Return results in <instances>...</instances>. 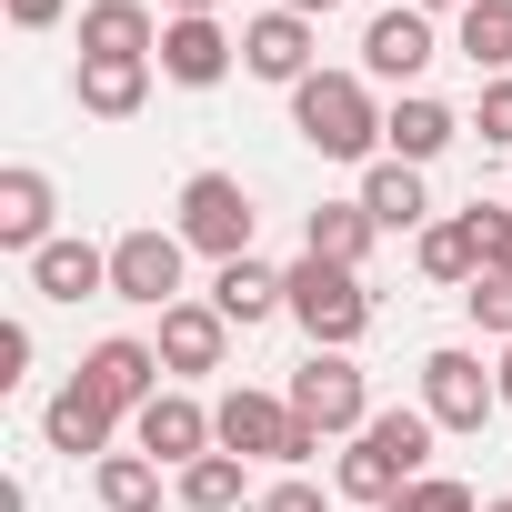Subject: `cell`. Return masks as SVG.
I'll list each match as a JSON object with an SVG mask.
<instances>
[{"instance_id":"836d02e7","label":"cell","mask_w":512,"mask_h":512,"mask_svg":"<svg viewBox=\"0 0 512 512\" xmlns=\"http://www.w3.org/2000/svg\"><path fill=\"white\" fill-rule=\"evenodd\" d=\"M171 21H221V0H161Z\"/></svg>"},{"instance_id":"5bb4252c","label":"cell","mask_w":512,"mask_h":512,"mask_svg":"<svg viewBox=\"0 0 512 512\" xmlns=\"http://www.w3.org/2000/svg\"><path fill=\"white\" fill-rule=\"evenodd\" d=\"M151 352H161V372H171V382H201V372H221V352H231V322H221L211 302H171Z\"/></svg>"},{"instance_id":"277c9868","label":"cell","mask_w":512,"mask_h":512,"mask_svg":"<svg viewBox=\"0 0 512 512\" xmlns=\"http://www.w3.org/2000/svg\"><path fill=\"white\" fill-rule=\"evenodd\" d=\"M251 221H262V211H251V191H241L231 171H191L181 201H171V231H181L191 251H211V262H241V251H251Z\"/></svg>"},{"instance_id":"cb8c5ba5","label":"cell","mask_w":512,"mask_h":512,"mask_svg":"<svg viewBox=\"0 0 512 512\" xmlns=\"http://www.w3.org/2000/svg\"><path fill=\"white\" fill-rule=\"evenodd\" d=\"M171 492H181V512H241V502H262V492H251V462H241V452H201Z\"/></svg>"},{"instance_id":"8992f818","label":"cell","mask_w":512,"mask_h":512,"mask_svg":"<svg viewBox=\"0 0 512 512\" xmlns=\"http://www.w3.org/2000/svg\"><path fill=\"white\" fill-rule=\"evenodd\" d=\"M181 262H191V241H181V231H161V221L121 231V241H111V302H141V312L191 302V292H181Z\"/></svg>"},{"instance_id":"5b68a950","label":"cell","mask_w":512,"mask_h":512,"mask_svg":"<svg viewBox=\"0 0 512 512\" xmlns=\"http://www.w3.org/2000/svg\"><path fill=\"white\" fill-rule=\"evenodd\" d=\"M282 402H292L322 442H352V432L372 422V382H362V362H352V352H312V362L292 372V392H282Z\"/></svg>"},{"instance_id":"d6a6232c","label":"cell","mask_w":512,"mask_h":512,"mask_svg":"<svg viewBox=\"0 0 512 512\" xmlns=\"http://www.w3.org/2000/svg\"><path fill=\"white\" fill-rule=\"evenodd\" d=\"M0 11H11V31H61L71 0H0Z\"/></svg>"},{"instance_id":"f546056e","label":"cell","mask_w":512,"mask_h":512,"mask_svg":"<svg viewBox=\"0 0 512 512\" xmlns=\"http://www.w3.org/2000/svg\"><path fill=\"white\" fill-rule=\"evenodd\" d=\"M472 231H482V272L512 282V211H502V201H472Z\"/></svg>"},{"instance_id":"f1b7e54d","label":"cell","mask_w":512,"mask_h":512,"mask_svg":"<svg viewBox=\"0 0 512 512\" xmlns=\"http://www.w3.org/2000/svg\"><path fill=\"white\" fill-rule=\"evenodd\" d=\"M472 131H482V151H512V71H502V81H482V101H472Z\"/></svg>"},{"instance_id":"30bf717a","label":"cell","mask_w":512,"mask_h":512,"mask_svg":"<svg viewBox=\"0 0 512 512\" xmlns=\"http://www.w3.org/2000/svg\"><path fill=\"white\" fill-rule=\"evenodd\" d=\"M432 61H442L432 11H412V0H402V11H372V21H362V71H372V81H402V91H412Z\"/></svg>"},{"instance_id":"8d00e7d4","label":"cell","mask_w":512,"mask_h":512,"mask_svg":"<svg viewBox=\"0 0 512 512\" xmlns=\"http://www.w3.org/2000/svg\"><path fill=\"white\" fill-rule=\"evenodd\" d=\"M412 11H472V0H412Z\"/></svg>"},{"instance_id":"4dcf8cb0","label":"cell","mask_w":512,"mask_h":512,"mask_svg":"<svg viewBox=\"0 0 512 512\" xmlns=\"http://www.w3.org/2000/svg\"><path fill=\"white\" fill-rule=\"evenodd\" d=\"M332 502H342V492H322V482H302V472H282V482H272L262 502H251V512H332Z\"/></svg>"},{"instance_id":"4316f807","label":"cell","mask_w":512,"mask_h":512,"mask_svg":"<svg viewBox=\"0 0 512 512\" xmlns=\"http://www.w3.org/2000/svg\"><path fill=\"white\" fill-rule=\"evenodd\" d=\"M382 512H482V502H472V482H452V472H422V482H402Z\"/></svg>"},{"instance_id":"8fae6325","label":"cell","mask_w":512,"mask_h":512,"mask_svg":"<svg viewBox=\"0 0 512 512\" xmlns=\"http://www.w3.org/2000/svg\"><path fill=\"white\" fill-rule=\"evenodd\" d=\"M131 442H141L151 462H171V472H191L201 452H221L211 402H191V392H151V402H141V422H131Z\"/></svg>"},{"instance_id":"ffe728a7","label":"cell","mask_w":512,"mask_h":512,"mask_svg":"<svg viewBox=\"0 0 512 512\" xmlns=\"http://www.w3.org/2000/svg\"><path fill=\"white\" fill-rule=\"evenodd\" d=\"M111 432H121V412H111V402H91L81 382H61V392L41 402V442H51V452H71V462H81V452H91V462H111Z\"/></svg>"},{"instance_id":"d6986e66","label":"cell","mask_w":512,"mask_h":512,"mask_svg":"<svg viewBox=\"0 0 512 512\" xmlns=\"http://www.w3.org/2000/svg\"><path fill=\"white\" fill-rule=\"evenodd\" d=\"M201 302H211V312H221L231 332H262L272 312H292L282 272H272V262H251V251H241V262H221V272H211V292H201Z\"/></svg>"},{"instance_id":"e575fe53","label":"cell","mask_w":512,"mask_h":512,"mask_svg":"<svg viewBox=\"0 0 512 512\" xmlns=\"http://www.w3.org/2000/svg\"><path fill=\"white\" fill-rule=\"evenodd\" d=\"M282 11H302V21H322V11H342V0H282Z\"/></svg>"},{"instance_id":"7c38bea8","label":"cell","mask_w":512,"mask_h":512,"mask_svg":"<svg viewBox=\"0 0 512 512\" xmlns=\"http://www.w3.org/2000/svg\"><path fill=\"white\" fill-rule=\"evenodd\" d=\"M231 61H241V41H231L221 21H161V81H181V91H221Z\"/></svg>"},{"instance_id":"74e56055","label":"cell","mask_w":512,"mask_h":512,"mask_svg":"<svg viewBox=\"0 0 512 512\" xmlns=\"http://www.w3.org/2000/svg\"><path fill=\"white\" fill-rule=\"evenodd\" d=\"M482 512H512V492H492V502H482Z\"/></svg>"},{"instance_id":"d4e9b609","label":"cell","mask_w":512,"mask_h":512,"mask_svg":"<svg viewBox=\"0 0 512 512\" xmlns=\"http://www.w3.org/2000/svg\"><path fill=\"white\" fill-rule=\"evenodd\" d=\"M452 51H462L482 81H502V71H512V0H472L462 31H452Z\"/></svg>"},{"instance_id":"83f0119b","label":"cell","mask_w":512,"mask_h":512,"mask_svg":"<svg viewBox=\"0 0 512 512\" xmlns=\"http://www.w3.org/2000/svg\"><path fill=\"white\" fill-rule=\"evenodd\" d=\"M462 312H472L482 342H512V282H502V272H482V282L462 292Z\"/></svg>"},{"instance_id":"6da1fadb","label":"cell","mask_w":512,"mask_h":512,"mask_svg":"<svg viewBox=\"0 0 512 512\" xmlns=\"http://www.w3.org/2000/svg\"><path fill=\"white\" fill-rule=\"evenodd\" d=\"M432 432H442V422H432L422 402H402V412H372V422L352 432V452L332 462V492L382 512L402 482H422V472H432Z\"/></svg>"},{"instance_id":"1f68e13d","label":"cell","mask_w":512,"mask_h":512,"mask_svg":"<svg viewBox=\"0 0 512 512\" xmlns=\"http://www.w3.org/2000/svg\"><path fill=\"white\" fill-rule=\"evenodd\" d=\"M31 382V322H0V392Z\"/></svg>"},{"instance_id":"7a4b0ae2","label":"cell","mask_w":512,"mask_h":512,"mask_svg":"<svg viewBox=\"0 0 512 512\" xmlns=\"http://www.w3.org/2000/svg\"><path fill=\"white\" fill-rule=\"evenodd\" d=\"M292 131L322 151V161H382V111H372V81L362 71H312L292 91Z\"/></svg>"},{"instance_id":"ac0fdd59","label":"cell","mask_w":512,"mask_h":512,"mask_svg":"<svg viewBox=\"0 0 512 512\" xmlns=\"http://www.w3.org/2000/svg\"><path fill=\"white\" fill-rule=\"evenodd\" d=\"M352 201L372 211V231H412V241L442 221V211H432V191H422V171H412V161H392V151L362 171V191H352Z\"/></svg>"},{"instance_id":"603a6c76","label":"cell","mask_w":512,"mask_h":512,"mask_svg":"<svg viewBox=\"0 0 512 512\" xmlns=\"http://www.w3.org/2000/svg\"><path fill=\"white\" fill-rule=\"evenodd\" d=\"M372 241H382V231H372V211H362V201H322V211L302 221V251H312V262H342V272H362V262H372Z\"/></svg>"},{"instance_id":"ba28073f","label":"cell","mask_w":512,"mask_h":512,"mask_svg":"<svg viewBox=\"0 0 512 512\" xmlns=\"http://www.w3.org/2000/svg\"><path fill=\"white\" fill-rule=\"evenodd\" d=\"M71 382H81L91 402H111L121 422H141V402L161 392V352H151V342H131V332H111V342H91V352H81V372H71Z\"/></svg>"},{"instance_id":"484cf974","label":"cell","mask_w":512,"mask_h":512,"mask_svg":"<svg viewBox=\"0 0 512 512\" xmlns=\"http://www.w3.org/2000/svg\"><path fill=\"white\" fill-rule=\"evenodd\" d=\"M91 492H101V512H161V462L111 452V462H91Z\"/></svg>"},{"instance_id":"9c48e42d","label":"cell","mask_w":512,"mask_h":512,"mask_svg":"<svg viewBox=\"0 0 512 512\" xmlns=\"http://www.w3.org/2000/svg\"><path fill=\"white\" fill-rule=\"evenodd\" d=\"M241 71H251V81L302 91V81L322 71V31H312L302 11H262V21H241Z\"/></svg>"},{"instance_id":"44dd1931","label":"cell","mask_w":512,"mask_h":512,"mask_svg":"<svg viewBox=\"0 0 512 512\" xmlns=\"http://www.w3.org/2000/svg\"><path fill=\"white\" fill-rule=\"evenodd\" d=\"M151 71H161V61H81V71H71L81 121H131V111L151 101Z\"/></svg>"},{"instance_id":"d590c367","label":"cell","mask_w":512,"mask_h":512,"mask_svg":"<svg viewBox=\"0 0 512 512\" xmlns=\"http://www.w3.org/2000/svg\"><path fill=\"white\" fill-rule=\"evenodd\" d=\"M502 412H512V342H502Z\"/></svg>"},{"instance_id":"52a82bcc","label":"cell","mask_w":512,"mask_h":512,"mask_svg":"<svg viewBox=\"0 0 512 512\" xmlns=\"http://www.w3.org/2000/svg\"><path fill=\"white\" fill-rule=\"evenodd\" d=\"M422 412H432L442 432H482V422L502 412V372H482V352L442 342V352H422Z\"/></svg>"},{"instance_id":"4fadbf2b","label":"cell","mask_w":512,"mask_h":512,"mask_svg":"<svg viewBox=\"0 0 512 512\" xmlns=\"http://www.w3.org/2000/svg\"><path fill=\"white\" fill-rule=\"evenodd\" d=\"M462 131H472V121H462L452 101H432V91H402V101L382 111V151H392V161H412V171H422V161H442Z\"/></svg>"},{"instance_id":"9a60e30c","label":"cell","mask_w":512,"mask_h":512,"mask_svg":"<svg viewBox=\"0 0 512 512\" xmlns=\"http://www.w3.org/2000/svg\"><path fill=\"white\" fill-rule=\"evenodd\" d=\"M51 211H61V191H51L41 161H11V171H0V251H21V262H31L41 241H61Z\"/></svg>"},{"instance_id":"e0dca14e","label":"cell","mask_w":512,"mask_h":512,"mask_svg":"<svg viewBox=\"0 0 512 512\" xmlns=\"http://www.w3.org/2000/svg\"><path fill=\"white\" fill-rule=\"evenodd\" d=\"M81 61H161L151 0H81Z\"/></svg>"},{"instance_id":"2e32d148","label":"cell","mask_w":512,"mask_h":512,"mask_svg":"<svg viewBox=\"0 0 512 512\" xmlns=\"http://www.w3.org/2000/svg\"><path fill=\"white\" fill-rule=\"evenodd\" d=\"M31 292H41V302H101V292H111V251L81 241V231L41 241V251H31Z\"/></svg>"},{"instance_id":"7402d4cb","label":"cell","mask_w":512,"mask_h":512,"mask_svg":"<svg viewBox=\"0 0 512 512\" xmlns=\"http://www.w3.org/2000/svg\"><path fill=\"white\" fill-rule=\"evenodd\" d=\"M412 262H422V282L472 292V282H482V231H472V211H442V221L412 241Z\"/></svg>"},{"instance_id":"3957f363","label":"cell","mask_w":512,"mask_h":512,"mask_svg":"<svg viewBox=\"0 0 512 512\" xmlns=\"http://www.w3.org/2000/svg\"><path fill=\"white\" fill-rule=\"evenodd\" d=\"M282 292H292V322L312 332V352H352L362 332H372V292H362V272H342V262H302L282 272Z\"/></svg>"}]
</instances>
